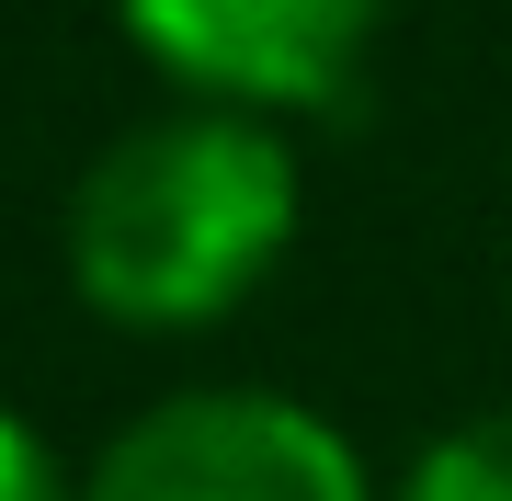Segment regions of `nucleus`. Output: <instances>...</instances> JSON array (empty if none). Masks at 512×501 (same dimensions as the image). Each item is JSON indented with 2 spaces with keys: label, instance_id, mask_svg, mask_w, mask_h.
<instances>
[{
  "label": "nucleus",
  "instance_id": "f257e3e1",
  "mask_svg": "<svg viewBox=\"0 0 512 501\" xmlns=\"http://www.w3.org/2000/svg\"><path fill=\"white\" fill-rule=\"evenodd\" d=\"M296 228H308L296 126L171 92L160 114L114 126L80 160L69 205H57V274L103 331L194 342V331H228L285 274Z\"/></svg>",
  "mask_w": 512,
  "mask_h": 501
},
{
  "label": "nucleus",
  "instance_id": "20e7f679",
  "mask_svg": "<svg viewBox=\"0 0 512 501\" xmlns=\"http://www.w3.org/2000/svg\"><path fill=\"white\" fill-rule=\"evenodd\" d=\"M387 501H512V399L421 433L410 467L387 479Z\"/></svg>",
  "mask_w": 512,
  "mask_h": 501
},
{
  "label": "nucleus",
  "instance_id": "7ed1b4c3",
  "mask_svg": "<svg viewBox=\"0 0 512 501\" xmlns=\"http://www.w3.org/2000/svg\"><path fill=\"white\" fill-rule=\"evenodd\" d=\"M399 0H114V35L183 103H239V114H330L365 80Z\"/></svg>",
  "mask_w": 512,
  "mask_h": 501
},
{
  "label": "nucleus",
  "instance_id": "f03ea898",
  "mask_svg": "<svg viewBox=\"0 0 512 501\" xmlns=\"http://www.w3.org/2000/svg\"><path fill=\"white\" fill-rule=\"evenodd\" d=\"M80 501H387V490L319 399L194 376L103 433V456L80 467Z\"/></svg>",
  "mask_w": 512,
  "mask_h": 501
},
{
  "label": "nucleus",
  "instance_id": "39448f33",
  "mask_svg": "<svg viewBox=\"0 0 512 501\" xmlns=\"http://www.w3.org/2000/svg\"><path fill=\"white\" fill-rule=\"evenodd\" d=\"M0 501H80V467L57 456L46 422L12 410V399H0Z\"/></svg>",
  "mask_w": 512,
  "mask_h": 501
}]
</instances>
